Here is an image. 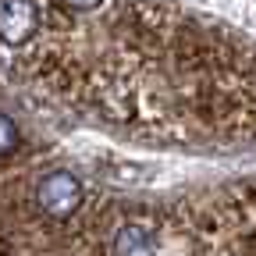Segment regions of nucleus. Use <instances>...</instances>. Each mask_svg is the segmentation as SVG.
Segmentation results:
<instances>
[{
  "mask_svg": "<svg viewBox=\"0 0 256 256\" xmlns=\"http://www.w3.org/2000/svg\"><path fill=\"white\" fill-rule=\"evenodd\" d=\"M32 206L50 224H68L86 206V182L72 168H46L32 178Z\"/></svg>",
  "mask_w": 256,
  "mask_h": 256,
  "instance_id": "1",
  "label": "nucleus"
},
{
  "mask_svg": "<svg viewBox=\"0 0 256 256\" xmlns=\"http://www.w3.org/2000/svg\"><path fill=\"white\" fill-rule=\"evenodd\" d=\"M107 256H164V238L156 224L142 217H128L107 238Z\"/></svg>",
  "mask_w": 256,
  "mask_h": 256,
  "instance_id": "2",
  "label": "nucleus"
}]
</instances>
